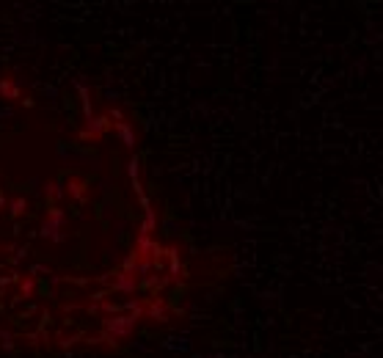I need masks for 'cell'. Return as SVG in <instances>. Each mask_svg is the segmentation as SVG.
Instances as JSON below:
<instances>
[{"instance_id": "obj_1", "label": "cell", "mask_w": 383, "mask_h": 358, "mask_svg": "<svg viewBox=\"0 0 383 358\" xmlns=\"http://www.w3.org/2000/svg\"><path fill=\"white\" fill-rule=\"evenodd\" d=\"M39 232H42V237L50 240V243H64V237H66V215H64V209H50V212L44 215Z\"/></svg>"}, {"instance_id": "obj_2", "label": "cell", "mask_w": 383, "mask_h": 358, "mask_svg": "<svg viewBox=\"0 0 383 358\" xmlns=\"http://www.w3.org/2000/svg\"><path fill=\"white\" fill-rule=\"evenodd\" d=\"M132 322H135L132 317H116V320H110V322H108V331H113V334L124 336V334H130Z\"/></svg>"}, {"instance_id": "obj_3", "label": "cell", "mask_w": 383, "mask_h": 358, "mask_svg": "<svg viewBox=\"0 0 383 358\" xmlns=\"http://www.w3.org/2000/svg\"><path fill=\"white\" fill-rule=\"evenodd\" d=\"M0 96L3 99H19V86L11 83L8 78H0Z\"/></svg>"}, {"instance_id": "obj_4", "label": "cell", "mask_w": 383, "mask_h": 358, "mask_svg": "<svg viewBox=\"0 0 383 358\" xmlns=\"http://www.w3.org/2000/svg\"><path fill=\"white\" fill-rule=\"evenodd\" d=\"M119 135H121V141H124L127 146H135V138H132V130L124 124V121H119Z\"/></svg>"}, {"instance_id": "obj_5", "label": "cell", "mask_w": 383, "mask_h": 358, "mask_svg": "<svg viewBox=\"0 0 383 358\" xmlns=\"http://www.w3.org/2000/svg\"><path fill=\"white\" fill-rule=\"evenodd\" d=\"M22 212H25V198L22 196L11 198V218H19Z\"/></svg>"}, {"instance_id": "obj_6", "label": "cell", "mask_w": 383, "mask_h": 358, "mask_svg": "<svg viewBox=\"0 0 383 358\" xmlns=\"http://www.w3.org/2000/svg\"><path fill=\"white\" fill-rule=\"evenodd\" d=\"M0 342H3V350H6V353L14 347V336L8 334V331H3V334H0Z\"/></svg>"}, {"instance_id": "obj_7", "label": "cell", "mask_w": 383, "mask_h": 358, "mask_svg": "<svg viewBox=\"0 0 383 358\" xmlns=\"http://www.w3.org/2000/svg\"><path fill=\"white\" fill-rule=\"evenodd\" d=\"M22 292H25V295H30V292H33V281H28V284H22Z\"/></svg>"}, {"instance_id": "obj_8", "label": "cell", "mask_w": 383, "mask_h": 358, "mask_svg": "<svg viewBox=\"0 0 383 358\" xmlns=\"http://www.w3.org/2000/svg\"><path fill=\"white\" fill-rule=\"evenodd\" d=\"M0 204H3V196H0Z\"/></svg>"}, {"instance_id": "obj_9", "label": "cell", "mask_w": 383, "mask_h": 358, "mask_svg": "<svg viewBox=\"0 0 383 358\" xmlns=\"http://www.w3.org/2000/svg\"><path fill=\"white\" fill-rule=\"evenodd\" d=\"M0 334H3V328H0Z\"/></svg>"}]
</instances>
